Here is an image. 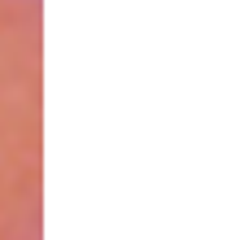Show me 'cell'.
<instances>
[{
    "label": "cell",
    "mask_w": 249,
    "mask_h": 240,
    "mask_svg": "<svg viewBox=\"0 0 249 240\" xmlns=\"http://www.w3.org/2000/svg\"><path fill=\"white\" fill-rule=\"evenodd\" d=\"M44 0H0V240H44Z\"/></svg>",
    "instance_id": "1"
}]
</instances>
